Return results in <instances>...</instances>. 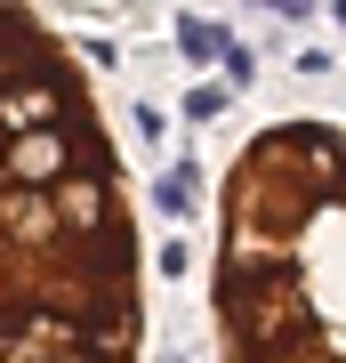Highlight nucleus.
I'll return each mask as SVG.
<instances>
[{"instance_id":"obj_1","label":"nucleus","mask_w":346,"mask_h":363,"mask_svg":"<svg viewBox=\"0 0 346 363\" xmlns=\"http://www.w3.org/2000/svg\"><path fill=\"white\" fill-rule=\"evenodd\" d=\"M0 363H145V234L105 97L0 9Z\"/></svg>"},{"instance_id":"obj_2","label":"nucleus","mask_w":346,"mask_h":363,"mask_svg":"<svg viewBox=\"0 0 346 363\" xmlns=\"http://www.w3.org/2000/svg\"><path fill=\"white\" fill-rule=\"evenodd\" d=\"M226 363H346V121H274L218 178Z\"/></svg>"}]
</instances>
